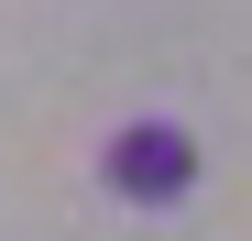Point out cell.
Returning a JSON list of instances; mask_svg holds the SVG:
<instances>
[{"instance_id":"1","label":"cell","mask_w":252,"mask_h":241,"mask_svg":"<svg viewBox=\"0 0 252 241\" xmlns=\"http://www.w3.org/2000/svg\"><path fill=\"white\" fill-rule=\"evenodd\" d=\"M99 176H110V197H132V209H176L197 186V132L187 120H121L99 143Z\"/></svg>"}]
</instances>
